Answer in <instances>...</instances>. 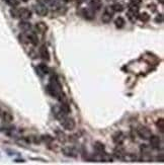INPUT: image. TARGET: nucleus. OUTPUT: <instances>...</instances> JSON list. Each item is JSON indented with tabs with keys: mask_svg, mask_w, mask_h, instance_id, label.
<instances>
[{
	"mask_svg": "<svg viewBox=\"0 0 164 165\" xmlns=\"http://www.w3.org/2000/svg\"><path fill=\"white\" fill-rule=\"evenodd\" d=\"M138 14H139V6L135 5L133 3H130L129 7H128V18H129L131 22H135L138 17Z\"/></svg>",
	"mask_w": 164,
	"mask_h": 165,
	"instance_id": "nucleus-1",
	"label": "nucleus"
},
{
	"mask_svg": "<svg viewBox=\"0 0 164 165\" xmlns=\"http://www.w3.org/2000/svg\"><path fill=\"white\" fill-rule=\"evenodd\" d=\"M137 134L138 136L141 139H144V140H149L151 136H152V132H151L150 129H148L147 127L144 126H139L137 129Z\"/></svg>",
	"mask_w": 164,
	"mask_h": 165,
	"instance_id": "nucleus-2",
	"label": "nucleus"
},
{
	"mask_svg": "<svg viewBox=\"0 0 164 165\" xmlns=\"http://www.w3.org/2000/svg\"><path fill=\"white\" fill-rule=\"evenodd\" d=\"M61 124H62V127L67 131H73L76 127V123L75 120H74V118H68V117L64 118L63 120H61Z\"/></svg>",
	"mask_w": 164,
	"mask_h": 165,
	"instance_id": "nucleus-3",
	"label": "nucleus"
},
{
	"mask_svg": "<svg viewBox=\"0 0 164 165\" xmlns=\"http://www.w3.org/2000/svg\"><path fill=\"white\" fill-rule=\"evenodd\" d=\"M114 10H112V6H107V7H105V9H104V12L103 13V15H101V22H103V24H108V22H110V20L112 19V16H114Z\"/></svg>",
	"mask_w": 164,
	"mask_h": 165,
	"instance_id": "nucleus-4",
	"label": "nucleus"
},
{
	"mask_svg": "<svg viewBox=\"0 0 164 165\" xmlns=\"http://www.w3.org/2000/svg\"><path fill=\"white\" fill-rule=\"evenodd\" d=\"M35 11L38 15L40 16H46L48 15L49 13V8L47 5H44V4H40L38 3L37 5L35 6Z\"/></svg>",
	"mask_w": 164,
	"mask_h": 165,
	"instance_id": "nucleus-5",
	"label": "nucleus"
},
{
	"mask_svg": "<svg viewBox=\"0 0 164 165\" xmlns=\"http://www.w3.org/2000/svg\"><path fill=\"white\" fill-rule=\"evenodd\" d=\"M53 113H54L55 118H56L57 120H62L64 118L67 117V115H68V113H66L63 109H62L61 105H60V107H54V109H53Z\"/></svg>",
	"mask_w": 164,
	"mask_h": 165,
	"instance_id": "nucleus-6",
	"label": "nucleus"
},
{
	"mask_svg": "<svg viewBox=\"0 0 164 165\" xmlns=\"http://www.w3.org/2000/svg\"><path fill=\"white\" fill-rule=\"evenodd\" d=\"M62 152H63L64 155L67 156V157L75 158V157H77V155H78V151L73 147H65V148H63Z\"/></svg>",
	"mask_w": 164,
	"mask_h": 165,
	"instance_id": "nucleus-7",
	"label": "nucleus"
},
{
	"mask_svg": "<svg viewBox=\"0 0 164 165\" xmlns=\"http://www.w3.org/2000/svg\"><path fill=\"white\" fill-rule=\"evenodd\" d=\"M39 53H40V57L43 59L44 61H46V62H49L51 59L50 57V52H49L48 48H47V46L43 45L41 48H40L39 50Z\"/></svg>",
	"mask_w": 164,
	"mask_h": 165,
	"instance_id": "nucleus-8",
	"label": "nucleus"
},
{
	"mask_svg": "<svg viewBox=\"0 0 164 165\" xmlns=\"http://www.w3.org/2000/svg\"><path fill=\"white\" fill-rule=\"evenodd\" d=\"M18 11H20L18 18H20L21 20H29L31 17V11L27 8H18Z\"/></svg>",
	"mask_w": 164,
	"mask_h": 165,
	"instance_id": "nucleus-9",
	"label": "nucleus"
},
{
	"mask_svg": "<svg viewBox=\"0 0 164 165\" xmlns=\"http://www.w3.org/2000/svg\"><path fill=\"white\" fill-rule=\"evenodd\" d=\"M125 139L126 137L122 132H117L116 134H114V136H112V141L116 144H118V145H122L124 141H125Z\"/></svg>",
	"mask_w": 164,
	"mask_h": 165,
	"instance_id": "nucleus-10",
	"label": "nucleus"
},
{
	"mask_svg": "<svg viewBox=\"0 0 164 165\" xmlns=\"http://www.w3.org/2000/svg\"><path fill=\"white\" fill-rule=\"evenodd\" d=\"M0 118L1 120H3L4 123H11L13 120V116L9 113V111H0Z\"/></svg>",
	"mask_w": 164,
	"mask_h": 165,
	"instance_id": "nucleus-11",
	"label": "nucleus"
},
{
	"mask_svg": "<svg viewBox=\"0 0 164 165\" xmlns=\"http://www.w3.org/2000/svg\"><path fill=\"white\" fill-rule=\"evenodd\" d=\"M101 0H90L89 2V8L92 9L93 11H98L101 8Z\"/></svg>",
	"mask_w": 164,
	"mask_h": 165,
	"instance_id": "nucleus-12",
	"label": "nucleus"
},
{
	"mask_svg": "<svg viewBox=\"0 0 164 165\" xmlns=\"http://www.w3.org/2000/svg\"><path fill=\"white\" fill-rule=\"evenodd\" d=\"M82 15L84 16V18L88 20H92L95 17V11H93L90 8H87V9L82 10Z\"/></svg>",
	"mask_w": 164,
	"mask_h": 165,
	"instance_id": "nucleus-13",
	"label": "nucleus"
},
{
	"mask_svg": "<svg viewBox=\"0 0 164 165\" xmlns=\"http://www.w3.org/2000/svg\"><path fill=\"white\" fill-rule=\"evenodd\" d=\"M149 141H150V145L152 146L153 148H156V149H158L159 145H161V140L158 136L152 135V136L149 138Z\"/></svg>",
	"mask_w": 164,
	"mask_h": 165,
	"instance_id": "nucleus-14",
	"label": "nucleus"
},
{
	"mask_svg": "<svg viewBox=\"0 0 164 165\" xmlns=\"http://www.w3.org/2000/svg\"><path fill=\"white\" fill-rule=\"evenodd\" d=\"M36 29H37V31L39 33L44 35V33L48 31V26H47V24H45V22H37V24H36Z\"/></svg>",
	"mask_w": 164,
	"mask_h": 165,
	"instance_id": "nucleus-15",
	"label": "nucleus"
},
{
	"mask_svg": "<svg viewBox=\"0 0 164 165\" xmlns=\"http://www.w3.org/2000/svg\"><path fill=\"white\" fill-rule=\"evenodd\" d=\"M27 39H29V43H31V45L37 46L38 43H39V39H38V36L36 35L35 33H27Z\"/></svg>",
	"mask_w": 164,
	"mask_h": 165,
	"instance_id": "nucleus-16",
	"label": "nucleus"
},
{
	"mask_svg": "<svg viewBox=\"0 0 164 165\" xmlns=\"http://www.w3.org/2000/svg\"><path fill=\"white\" fill-rule=\"evenodd\" d=\"M18 26H20V29H21V31H27V33L31 29V24L27 20H21L20 24H18Z\"/></svg>",
	"mask_w": 164,
	"mask_h": 165,
	"instance_id": "nucleus-17",
	"label": "nucleus"
},
{
	"mask_svg": "<svg viewBox=\"0 0 164 165\" xmlns=\"http://www.w3.org/2000/svg\"><path fill=\"white\" fill-rule=\"evenodd\" d=\"M93 149H94L97 153H103V152H104V150H105V146H104V144H103L101 142H95V143L93 144Z\"/></svg>",
	"mask_w": 164,
	"mask_h": 165,
	"instance_id": "nucleus-18",
	"label": "nucleus"
},
{
	"mask_svg": "<svg viewBox=\"0 0 164 165\" xmlns=\"http://www.w3.org/2000/svg\"><path fill=\"white\" fill-rule=\"evenodd\" d=\"M114 155L116 156L117 158H120V159H123V158L126 156V152H125V150H124L123 148L118 147V148H116V149H114Z\"/></svg>",
	"mask_w": 164,
	"mask_h": 165,
	"instance_id": "nucleus-19",
	"label": "nucleus"
},
{
	"mask_svg": "<svg viewBox=\"0 0 164 165\" xmlns=\"http://www.w3.org/2000/svg\"><path fill=\"white\" fill-rule=\"evenodd\" d=\"M138 19L141 20L142 22H148L150 20V15H149L147 12H143V13H139L138 14Z\"/></svg>",
	"mask_w": 164,
	"mask_h": 165,
	"instance_id": "nucleus-20",
	"label": "nucleus"
},
{
	"mask_svg": "<svg viewBox=\"0 0 164 165\" xmlns=\"http://www.w3.org/2000/svg\"><path fill=\"white\" fill-rule=\"evenodd\" d=\"M125 24H126V22L122 16H119V17L114 20V25H116L118 29H123V27L125 26Z\"/></svg>",
	"mask_w": 164,
	"mask_h": 165,
	"instance_id": "nucleus-21",
	"label": "nucleus"
},
{
	"mask_svg": "<svg viewBox=\"0 0 164 165\" xmlns=\"http://www.w3.org/2000/svg\"><path fill=\"white\" fill-rule=\"evenodd\" d=\"M112 10H114V12H122L124 9H125V7H124V5L122 3H114V5L112 6Z\"/></svg>",
	"mask_w": 164,
	"mask_h": 165,
	"instance_id": "nucleus-22",
	"label": "nucleus"
},
{
	"mask_svg": "<svg viewBox=\"0 0 164 165\" xmlns=\"http://www.w3.org/2000/svg\"><path fill=\"white\" fill-rule=\"evenodd\" d=\"M38 69H39V70L41 71L43 74H48V73H49V71H50V69H49V67L47 66L46 64H44V63H42V64H40L39 66H38Z\"/></svg>",
	"mask_w": 164,
	"mask_h": 165,
	"instance_id": "nucleus-23",
	"label": "nucleus"
},
{
	"mask_svg": "<svg viewBox=\"0 0 164 165\" xmlns=\"http://www.w3.org/2000/svg\"><path fill=\"white\" fill-rule=\"evenodd\" d=\"M10 14H11V16L13 18H18V16H20V11H18V8L12 7L11 9H10Z\"/></svg>",
	"mask_w": 164,
	"mask_h": 165,
	"instance_id": "nucleus-24",
	"label": "nucleus"
},
{
	"mask_svg": "<svg viewBox=\"0 0 164 165\" xmlns=\"http://www.w3.org/2000/svg\"><path fill=\"white\" fill-rule=\"evenodd\" d=\"M8 5H10L11 7H16L20 4V0H4Z\"/></svg>",
	"mask_w": 164,
	"mask_h": 165,
	"instance_id": "nucleus-25",
	"label": "nucleus"
},
{
	"mask_svg": "<svg viewBox=\"0 0 164 165\" xmlns=\"http://www.w3.org/2000/svg\"><path fill=\"white\" fill-rule=\"evenodd\" d=\"M156 126L160 129L161 132H163V129H164V120H163V118H159V120H157Z\"/></svg>",
	"mask_w": 164,
	"mask_h": 165,
	"instance_id": "nucleus-26",
	"label": "nucleus"
},
{
	"mask_svg": "<svg viewBox=\"0 0 164 165\" xmlns=\"http://www.w3.org/2000/svg\"><path fill=\"white\" fill-rule=\"evenodd\" d=\"M42 140L46 143H51L53 141V137H51L50 135H45V136H42Z\"/></svg>",
	"mask_w": 164,
	"mask_h": 165,
	"instance_id": "nucleus-27",
	"label": "nucleus"
},
{
	"mask_svg": "<svg viewBox=\"0 0 164 165\" xmlns=\"http://www.w3.org/2000/svg\"><path fill=\"white\" fill-rule=\"evenodd\" d=\"M20 41L23 44H29V39H27V35H20Z\"/></svg>",
	"mask_w": 164,
	"mask_h": 165,
	"instance_id": "nucleus-28",
	"label": "nucleus"
},
{
	"mask_svg": "<svg viewBox=\"0 0 164 165\" xmlns=\"http://www.w3.org/2000/svg\"><path fill=\"white\" fill-rule=\"evenodd\" d=\"M59 134V140H60L61 142H65V140H66V138H65V135L63 134V133H59V132H57Z\"/></svg>",
	"mask_w": 164,
	"mask_h": 165,
	"instance_id": "nucleus-29",
	"label": "nucleus"
},
{
	"mask_svg": "<svg viewBox=\"0 0 164 165\" xmlns=\"http://www.w3.org/2000/svg\"><path fill=\"white\" fill-rule=\"evenodd\" d=\"M155 22H163V16H162V14H159V16H157V17L155 18Z\"/></svg>",
	"mask_w": 164,
	"mask_h": 165,
	"instance_id": "nucleus-30",
	"label": "nucleus"
},
{
	"mask_svg": "<svg viewBox=\"0 0 164 165\" xmlns=\"http://www.w3.org/2000/svg\"><path fill=\"white\" fill-rule=\"evenodd\" d=\"M37 1H38V3L44 4V5H47V6H48V4H49V0H37Z\"/></svg>",
	"mask_w": 164,
	"mask_h": 165,
	"instance_id": "nucleus-31",
	"label": "nucleus"
},
{
	"mask_svg": "<svg viewBox=\"0 0 164 165\" xmlns=\"http://www.w3.org/2000/svg\"><path fill=\"white\" fill-rule=\"evenodd\" d=\"M131 3H133V4H135V5L139 6L140 4L142 3V0H131Z\"/></svg>",
	"mask_w": 164,
	"mask_h": 165,
	"instance_id": "nucleus-32",
	"label": "nucleus"
},
{
	"mask_svg": "<svg viewBox=\"0 0 164 165\" xmlns=\"http://www.w3.org/2000/svg\"><path fill=\"white\" fill-rule=\"evenodd\" d=\"M149 8H150L151 11H155V10H156V8H155V5H154V4H151V5H149Z\"/></svg>",
	"mask_w": 164,
	"mask_h": 165,
	"instance_id": "nucleus-33",
	"label": "nucleus"
},
{
	"mask_svg": "<svg viewBox=\"0 0 164 165\" xmlns=\"http://www.w3.org/2000/svg\"><path fill=\"white\" fill-rule=\"evenodd\" d=\"M158 1H160V3H161V4H163V2H164V0H158Z\"/></svg>",
	"mask_w": 164,
	"mask_h": 165,
	"instance_id": "nucleus-34",
	"label": "nucleus"
},
{
	"mask_svg": "<svg viewBox=\"0 0 164 165\" xmlns=\"http://www.w3.org/2000/svg\"><path fill=\"white\" fill-rule=\"evenodd\" d=\"M63 1H65V2H69V1H71V0H63Z\"/></svg>",
	"mask_w": 164,
	"mask_h": 165,
	"instance_id": "nucleus-35",
	"label": "nucleus"
},
{
	"mask_svg": "<svg viewBox=\"0 0 164 165\" xmlns=\"http://www.w3.org/2000/svg\"><path fill=\"white\" fill-rule=\"evenodd\" d=\"M21 1H23V2H27L29 0H21Z\"/></svg>",
	"mask_w": 164,
	"mask_h": 165,
	"instance_id": "nucleus-36",
	"label": "nucleus"
},
{
	"mask_svg": "<svg viewBox=\"0 0 164 165\" xmlns=\"http://www.w3.org/2000/svg\"><path fill=\"white\" fill-rule=\"evenodd\" d=\"M108 1H114V0H108Z\"/></svg>",
	"mask_w": 164,
	"mask_h": 165,
	"instance_id": "nucleus-37",
	"label": "nucleus"
}]
</instances>
